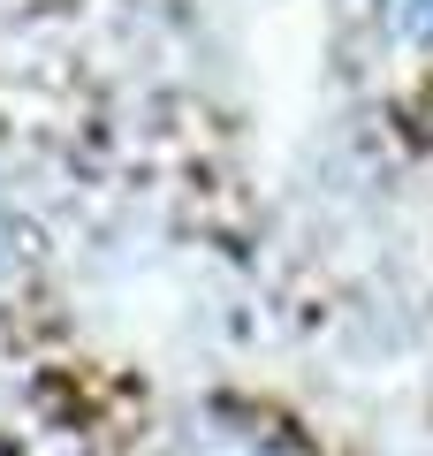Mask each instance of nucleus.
<instances>
[{"label":"nucleus","instance_id":"f257e3e1","mask_svg":"<svg viewBox=\"0 0 433 456\" xmlns=\"http://www.w3.org/2000/svg\"><path fill=\"white\" fill-rule=\"evenodd\" d=\"M213 456H266V449H243V441H228V449H213Z\"/></svg>","mask_w":433,"mask_h":456}]
</instances>
